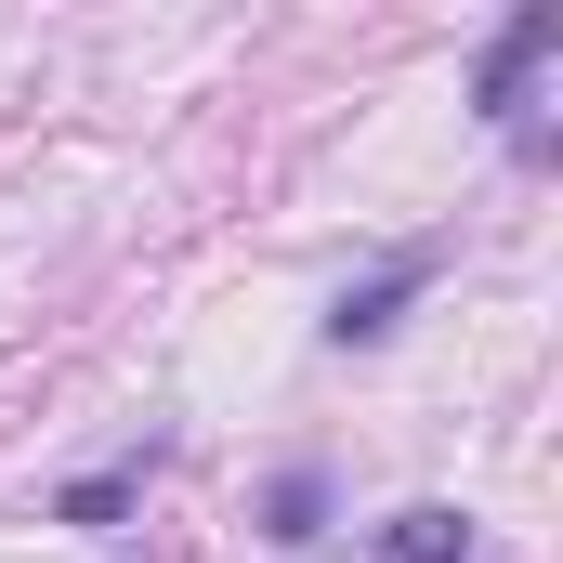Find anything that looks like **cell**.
Instances as JSON below:
<instances>
[{"label":"cell","instance_id":"5b68a950","mask_svg":"<svg viewBox=\"0 0 563 563\" xmlns=\"http://www.w3.org/2000/svg\"><path fill=\"white\" fill-rule=\"evenodd\" d=\"M132 511V472H92V485H66V525H119Z\"/></svg>","mask_w":563,"mask_h":563},{"label":"cell","instance_id":"6da1fadb","mask_svg":"<svg viewBox=\"0 0 563 563\" xmlns=\"http://www.w3.org/2000/svg\"><path fill=\"white\" fill-rule=\"evenodd\" d=\"M563 53V0H525L511 26H498V53H485V119H511L525 132V79Z\"/></svg>","mask_w":563,"mask_h":563},{"label":"cell","instance_id":"3957f363","mask_svg":"<svg viewBox=\"0 0 563 563\" xmlns=\"http://www.w3.org/2000/svg\"><path fill=\"white\" fill-rule=\"evenodd\" d=\"M380 551H394V563H485V538H472L459 511H394Z\"/></svg>","mask_w":563,"mask_h":563},{"label":"cell","instance_id":"7a4b0ae2","mask_svg":"<svg viewBox=\"0 0 563 563\" xmlns=\"http://www.w3.org/2000/svg\"><path fill=\"white\" fill-rule=\"evenodd\" d=\"M420 250H394V263H380V276L367 288H341V314H328V341H341V354H367V341H394V314H407V301H420Z\"/></svg>","mask_w":563,"mask_h":563},{"label":"cell","instance_id":"277c9868","mask_svg":"<svg viewBox=\"0 0 563 563\" xmlns=\"http://www.w3.org/2000/svg\"><path fill=\"white\" fill-rule=\"evenodd\" d=\"M314 525H328V498H314V472H288V485H276V511H263V538H288V551H301Z\"/></svg>","mask_w":563,"mask_h":563}]
</instances>
